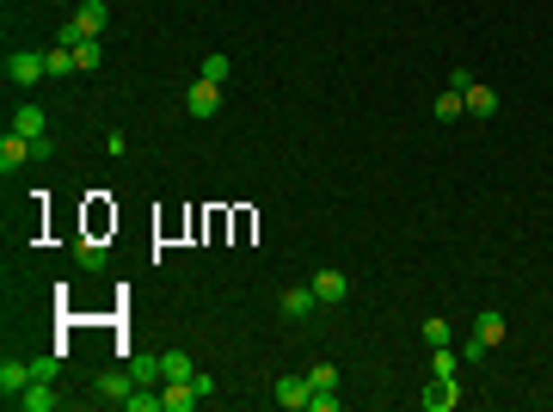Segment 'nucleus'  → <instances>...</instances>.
Segmentation results:
<instances>
[{
  "label": "nucleus",
  "mask_w": 553,
  "mask_h": 412,
  "mask_svg": "<svg viewBox=\"0 0 553 412\" xmlns=\"http://www.w3.org/2000/svg\"><path fill=\"white\" fill-rule=\"evenodd\" d=\"M43 74H50V62H43L37 50H13V56H6V87H37Z\"/></svg>",
  "instance_id": "f257e3e1"
},
{
  "label": "nucleus",
  "mask_w": 553,
  "mask_h": 412,
  "mask_svg": "<svg viewBox=\"0 0 553 412\" xmlns=\"http://www.w3.org/2000/svg\"><path fill=\"white\" fill-rule=\"evenodd\" d=\"M185 111H191V117H215V111H222V87L197 74V80H191V93H185Z\"/></svg>",
  "instance_id": "f03ea898"
},
{
  "label": "nucleus",
  "mask_w": 553,
  "mask_h": 412,
  "mask_svg": "<svg viewBox=\"0 0 553 412\" xmlns=\"http://www.w3.org/2000/svg\"><path fill=\"white\" fill-rule=\"evenodd\" d=\"M461 407V381L455 376H431V388H424V412H455Z\"/></svg>",
  "instance_id": "7ed1b4c3"
},
{
  "label": "nucleus",
  "mask_w": 553,
  "mask_h": 412,
  "mask_svg": "<svg viewBox=\"0 0 553 412\" xmlns=\"http://www.w3.org/2000/svg\"><path fill=\"white\" fill-rule=\"evenodd\" d=\"M32 381H37V376H32V363H19V357H6V363H0V394H6V407H13V400H19Z\"/></svg>",
  "instance_id": "20e7f679"
},
{
  "label": "nucleus",
  "mask_w": 553,
  "mask_h": 412,
  "mask_svg": "<svg viewBox=\"0 0 553 412\" xmlns=\"http://www.w3.org/2000/svg\"><path fill=\"white\" fill-rule=\"evenodd\" d=\"M25 160H32V136H19V130H6V136H0V172L13 179V172L25 167Z\"/></svg>",
  "instance_id": "39448f33"
},
{
  "label": "nucleus",
  "mask_w": 553,
  "mask_h": 412,
  "mask_svg": "<svg viewBox=\"0 0 553 412\" xmlns=\"http://www.w3.org/2000/svg\"><path fill=\"white\" fill-rule=\"evenodd\" d=\"M93 388H99V400H111V407H123V400L136 394V376H130V370H104V376L93 381Z\"/></svg>",
  "instance_id": "423d86ee"
},
{
  "label": "nucleus",
  "mask_w": 553,
  "mask_h": 412,
  "mask_svg": "<svg viewBox=\"0 0 553 412\" xmlns=\"http://www.w3.org/2000/svg\"><path fill=\"white\" fill-rule=\"evenodd\" d=\"M313 400V388H308V376H283L276 381V407H289V412H302Z\"/></svg>",
  "instance_id": "0eeeda50"
},
{
  "label": "nucleus",
  "mask_w": 553,
  "mask_h": 412,
  "mask_svg": "<svg viewBox=\"0 0 553 412\" xmlns=\"http://www.w3.org/2000/svg\"><path fill=\"white\" fill-rule=\"evenodd\" d=\"M197 400H204V394H197L191 381H160V407L167 412H191Z\"/></svg>",
  "instance_id": "6e6552de"
},
{
  "label": "nucleus",
  "mask_w": 553,
  "mask_h": 412,
  "mask_svg": "<svg viewBox=\"0 0 553 412\" xmlns=\"http://www.w3.org/2000/svg\"><path fill=\"white\" fill-rule=\"evenodd\" d=\"M276 308H283V320H308V314L320 308V296H313V283H308V289H283Z\"/></svg>",
  "instance_id": "1a4fd4ad"
},
{
  "label": "nucleus",
  "mask_w": 553,
  "mask_h": 412,
  "mask_svg": "<svg viewBox=\"0 0 553 412\" xmlns=\"http://www.w3.org/2000/svg\"><path fill=\"white\" fill-rule=\"evenodd\" d=\"M13 130H19V136H50V117H43V105H19V111H13Z\"/></svg>",
  "instance_id": "9d476101"
},
{
  "label": "nucleus",
  "mask_w": 553,
  "mask_h": 412,
  "mask_svg": "<svg viewBox=\"0 0 553 412\" xmlns=\"http://www.w3.org/2000/svg\"><path fill=\"white\" fill-rule=\"evenodd\" d=\"M130 376H136V388H160L167 370H160V357H154V351H141V357H130Z\"/></svg>",
  "instance_id": "9b49d317"
},
{
  "label": "nucleus",
  "mask_w": 553,
  "mask_h": 412,
  "mask_svg": "<svg viewBox=\"0 0 553 412\" xmlns=\"http://www.w3.org/2000/svg\"><path fill=\"white\" fill-rule=\"evenodd\" d=\"M13 407H25V412H56V388H50V381H32V388H25Z\"/></svg>",
  "instance_id": "f8f14e48"
},
{
  "label": "nucleus",
  "mask_w": 553,
  "mask_h": 412,
  "mask_svg": "<svg viewBox=\"0 0 553 412\" xmlns=\"http://www.w3.org/2000/svg\"><path fill=\"white\" fill-rule=\"evenodd\" d=\"M474 339H480L485 351H492V344H504V314H498V308H485L480 320H474Z\"/></svg>",
  "instance_id": "ddd939ff"
},
{
  "label": "nucleus",
  "mask_w": 553,
  "mask_h": 412,
  "mask_svg": "<svg viewBox=\"0 0 553 412\" xmlns=\"http://www.w3.org/2000/svg\"><path fill=\"white\" fill-rule=\"evenodd\" d=\"M345 289H350L345 271H320L313 277V296H320V302H345Z\"/></svg>",
  "instance_id": "4468645a"
},
{
  "label": "nucleus",
  "mask_w": 553,
  "mask_h": 412,
  "mask_svg": "<svg viewBox=\"0 0 553 412\" xmlns=\"http://www.w3.org/2000/svg\"><path fill=\"white\" fill-rule=\"evenodd\" d=\"M74 19H80V32H86V37H99V32H104V19H111V6H104V0H86Z\"/></svg>",
  "instance_id": "2eb2a0df"
},
{
  "label": "nucleus",
  "mask_w": 553,
  "mask_h": 412,
  "mask_svg": "<svg viewBox=\"0 0 553 412\" xmlns=\"http://www.w3.org/2000/svg\"><path fill=\"white\" fill-rule=\"evenodd\" d=\"M160 370H167V381H191V376H197V363H191L185 351H167V357H160Z\"/></svg>",
  "instance_id": "dca6fc26"
},
{
  "label": "nucleus",
  "mask_w": 553,
  "mask_h": 412,
  "mask_svg": "<svg viewBox=\"0 0 553 412\" xmlns=\"http://www.w3.org/2000/svg\"><path fill=\"white\" fill-rule=\"evenodd\" d=\"M197 74H204V80H215V87H228V74H234V62H228L222 50H209V56H204V69H197Z\"/></svg>",
  "instance_id": "f3484780"
},
{
  "label": "nucleus",
  "mask_w": 553,
  "mask_h": 412,
  "mask_svg": "<svg viewBox=\"0 0 553 412\" xmlns=\"http://www.w3.org/2000/svg\"><path fill=\"white\" fill-rule=\"evenodd\" d=\"M431 111H437V124H455V117L467 111V93H455V87H449V93H443V99L431 105Z\"/></svg>",
  "instance_id": "a211bd4d"
},
{
  "label": "nucleus",
  "mask_w": 553,
  "mask_h": 412,
  "mask_svg": "<svg viewBox=\"0 0 553 412\" xmlns=\"http://www.w3.org/2000/svg\"><path fill=\"white\" fill-rule=\"evenodd\" d=\"M43 62H50V74H56V80L80 69V56H74V50H62V43H56V50H43Z\"/></svg>",
  "instance_id": "6ab92c4d"
},
{
  "label": "nucleus",
  "mask_w": 553,
  "mask_h": 412,
  "mask_svg": "<svg viewBox=\"0 0 553 412\" xmlns=\"http://www.w3.org/2000/svg\"><path fill=\"white\" fill-rule=\"evenodd\" d=\"M308 388H313V394H339V370H332V363H313Z\"/></svg>",
  "instance_id": "aec40b11"
},
{
  "label": "nucleus",
  "mask_w": 553,
  "mask_h": 412,
  "mask_svg": "<svg viewBox=\"0 0 553 412\" xmlns=\"http://www.w3.org/2000/svg\"><path fill=\"white\" fill-rule=\"evenodd\" d=\"M467 111H474V117H498V93H492V87H474V93H467Z\"/></svg>",
  "instance_id": "412c9836"
},
{
  "label": "nucleus",
  "mask_w": 553,
  "mask_h": 412,
  "mask_svg": "<svg viewBox=\"0 0 553 412\" xmlns=\"http://www.w3.org/2000/svg\"><path fill=\"white\" fill-rule=\"evenodd\" d=\"M123 407H130V412H167V407H160V394H154V388H136V394H130Z\"/></svg>",
  "instance_id": "4be33fe9"
},
{
  "label": "nucleus",
  "mask_w": 553,
  "mask_h": 412,
  "mask_svg": "<svg viewBox=\"0 0 553 412\" xmlns=\"http://www.w3.org/2000/svg\"><path fill=\"white\" fill-rule=\"evenodd\" d=\"M424 344H431V351H437V344H449V320H437V314H431V320H424Z\"/></svg>",
  "instance_id": "5701e85b"
},
{
  "label": "nucleus",
  "mask_w": 553,
  "mask_h": 412,
  "mask_svg": "<svg viewBox=\"0 0 553 412\" xmlns=\"http://www.w3.org/2000/svg\"><path fill=\"white\" fill-rule=\"evenodd\" d=\"M431 376H455V351H449V344L431 351Z\"/></svg>",
  "instance_id": "b1692460"
},
{
  "label": "nucleus",
  "mask_w": 553,
  "mask_h": 412,
  "mask_svg": "<svg viewBox=\"0 0 553 412\" xmlns=\"http://www.w3.org/2000/svg\"><path fill=\"white\" fill-rule=\"evenodd\" d=\"M80 271H104V246H99V241L80 246Z\"/></svg>",
  "instance_id": "393cba45"
},
{
  "label": "nucleus",
  "mask_w": 553,
  "mask_h": 412,
  "mask_svg": "<svg viewBox=\"0 0 553 412\" xmlns=\"http://www.w3.org/2000/svg\"><path fill=\"white\" fill-rule=\"evenodd\" d=\"M74 56H80V69H99V56H104V50H99V37H86V43H80Z\"/></svg>",
  "instance_id": "a878e982"
},
{
  "label": "nucleus",
  "mask_w": 553,
  "mask_h": 412,
  "mask_svg": "<svg viewBox=\"0 0 553 412\" xmlns=\"http://www.w3.org/2000/svg\"><path fill=\"white\" fill-rule=\"evenodd\" d=\"M449 87H455V93H474V87H480V80H474V69H461V62H455V74H449Z\"/></svg>",
  "instance_id": "bb28decb"
},
{
  "label": "nucleus",
  "mask_w": 553,
  "mask_h": 412,
  "mask_svg": "<svg viewBox=\"0 0 553 412\" xmlns=\"http://www.w3.org/2000/svg\"><path fill=\"white\" fill-rule=\"evenodd\" d=\"M62 6H68V0H62Z\"/></svg>",
  "instance_id": "cd10ccee"
}]
</instances>
